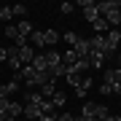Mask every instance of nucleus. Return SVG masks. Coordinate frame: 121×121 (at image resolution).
Masks as SVG:
<instances>
[{
	"label": "nucleus",
	"mask_w": 121,
	"mask_h": 121,
	"mask_svg": "<svg viewBox=\"0 0 121 121\" xmlns=\"http://www.w3.org/2000/svg\"><path fill=\"white\" fill-rule=\"evenodd\" d=\"M11 48H13V54H16V59L22 62V67H24V65H30L32 56H35V51H32V46H30V43H27V46H11Z\"/></svg>",
	"instance_id": "nucleus-1"
},
{
	"label": "nucleus",
	"mask_w": 121,
	"mask_h": 121,
	"mask_svg": "<svg viewBox=\"0 0 121 121\" xmlns=\"http://www.w3.org/2000/svg\"><path fill=\"white\" fill-rule=\"evenodd\" d=\"M118 43H121V32L118 30H108V35H105V56H110L116 51Z\"/></svg>",
	"instance_id": "nucleus-2"
},
{
	"label": "nucleus",
	"mask_w": 121,
	"mask_h": 121,
	"mask_svg": "<svg viewBox=\"0 0 121 121\" xmlns=\"http://www.w3.org/2000/svg\"><path fill=\"white\" fill-rule=\"evenodd\" d=\"M81 11H83V19H86V22H94V19L99 16V11H97V3L94 0H81Z\"/></svg>",
	"instance_id": "nucleus-3"
},
{
	"label": "nucleus",
	"mask_w": 121,
	"mask_h": 121,
	"mask_svg": "<svg viewBox=\"0 0 121 121\" xmlns=\"http://www.w3.org/2000/svg\"><path fill=\"white\" fill-rule=\"evenodd\" d=\"M116 8H121V3H118V0H102V3H97L99 16H105L108 11H116Z\"/></svg>",
	"instance_id": "nucleus-4"
},
{
	"label": "nucleus",
	"mask_w": 121,
	"mask_h": 121,
	"mask_svg": "<svg viewBox=\"0 0 121 121\" xmlns=\"http://www.w3.org/2000/svg\"><path fill=\"white\" fill-rule=\"evenodd\" d=\"M105 59H108V56H105L102 51H91V54H89V67H94V70H99V67L105 65Z\"/></svg>",
	"instance_id": "nucleus-5"
},
{
	"label": "nucleus",
	"mask_w": 121,
	"mask_h": 121,
	"mask_svg": "<svg viewBox=\"0 0 121 121\" xmlns=\"http://www.w3.org/2000/svg\"><path fill=\"white\" fill-rule=\"evenodd\" d=\"M43 59H46V70H51V67H56L62 62V56H59V51H46Z\"/></svg>",
	"instance_id": "nucleus-6"
},
{
	"label": "nucleus",
	"mask_w": 121,
	"mask_h": 121,
	"mask_svg": "<svg viewBox=\"0 0 121 121\" xmlns=\"http://www.w3.org/2000/svg\"><path fill=\"white\" fill-rule=\"evenodd\" d=\"M89 43H91V51H102L105 54V35H91V38H89Z\"/></svg>",
	"instance_id": "nucleus-7"
},
{
	"label": "nucleus",
	"mask_w": 121,
	"mask_h": 121,
	"mask_svg": "<svg viewBox=\"0 0 121 121\" xmlns=\"http://www.w3.org/2000/svg\"><path fill=\"white\" fill-rule=\"evenodd\" d=\"M91 89V78L89 75H83L81 78V83H78V86H75V97H86V91Z\"/></svg>",
	"instance_id": "nucleus-8"
},
{
	"label": "nucleus",
	"mask_w": 121,
	"mask_h": 121,
	"mask_svg": "<svg viewBox=\"0 0 121 121\" xmlns=\"http://www.w3.org/2000/svg\"><path fill=\"white\" fill-rule=\"evenodd\" d=\"M16 30H19V38H30V35L35 32V27H32L30 22H27V19H22V22L16 24Z\"/></svg>",
	"instance_id": "nucleus-9"
},
{
	"label": "nucleus",
	"mask_w": 121,
	"mask_h": 121,
	"mask_svg": "<svg viewBox=\"0 0 121 121\" xmlns=\"http://www.w3.org/2000/svg\"><path fill=\"white\" fill-rule=\"evenodd\" d=\"M22 116H24V118H35V121H38L40 116H43V113H40V108H38V105H24Z\"/></svg>",
	"instance_id": "nucleus-10"
},
{
	"label": "nucleus",
	"mask_w": 121,
	"mask_h": 121,
	"mask_svg": "<svg viewBox=\"0 0 121 121\" xmlns=\"http://www.w3.org/2000/svg\"><path fill=\"white\" fill-rule=\"evenodd\" d=\"M48 73H51V78L56 81V78H65V75L70 73V67L65 65V62H59V65H56V67H51V70H48Z\"/></svg>",
	"instance_id": "nucleus-11"
},
{
	"label": "nucleus",
	"mask_w": 121,
	"mask_h": 121,
	"mask_svg": "<svg viewBox=\"0 0 121 121\" xmlns=\"http://www.w3.org/2000/svg\"><path fill=\"white\" fill-rule=\"evenodd\" d=\"M105 83H121V67H116V70H105Z\"/></svg>",
	"instance_id": "nucleus-12"
},
{
	"label": "nucleus",
	"mask_w": 121,
	"mask_h": 121,
	"mask_svg": "<svg viewBox=\"0 0 121 121\" xmlns=\"http://www.w3.org/2000/svg\"><path fill=\"white\" fill-rule=\"evenodd\" d=\"M54 91H56V81H48V83H43V86H40V97H43V99H51Z\"/></svg>",
	"instance_id": "nucleus-13"
},
{
	"label": "nucleus",
	"mask_w": 121,
	"mask_h": 121,
	"mask_svg": "<svg viewBox=\"0 0 121 121\" xmlns=\"http://www.w3.org/2000/svg\"><path fill=\"white\" fill-rule=\"evenodd\" d=\"M43 43H46V46L59 43V32H56V30H43Z\"/></svg>",
	"instance_id": "nucleus-14"
},
{
	"label": "nucleus",
	"mask_w": 121,
	"mask_h": 121,
	"mask_svg": "<svg viewBox=\"0 0 121 121\" xmlns=\"http://www.w3.org/2000/svg\"><path fill=\"white\" fill-rule=\"evenodd\" d=\"M5 110H8V113H11L13 118H16V116H22L24 105H22V102H13V99H8V105H5Z\"/></svg>",
	"instance_id": "nucleus-15"
},
{
	"label": "nucleus",
	"mask_w": 121,
	"mask_h": 121,
	"mask_svg": "<svg viewBox=\"0 0 121 121\" xmlns=\"http://www.w3.org/2000/svg\"><path fill=\"white\" fill-rule=\"evenodd\" d=\"M24 105H38V108H40V105H43V97L35 94V91H27V94H24Z\"/></svg>",
	"instance_id": "nucleus-16"
},
{
	"label": "nucleus",
	"mask_w": 121,
	"mask_h": 121,
	"mask_svg": "<svg viewBox=\"0 0 121 121\" xmlns=\"http://www.w3.org/2000/svg\"><path fill=\"white\" fill-rule=\"evenodd\" d=\"M105 22H108V24H113V27H116V24H121V8L108 11V13H105Z\"/></svg>",
	"instance_id": "nucleus-17"
},
{
	"label": "nucleus",
	"mask_w": 121,
	"mask_h": 121,
	"mask_svg": "<svg viewBox=\"0 0 121 121\" xmlns=\"http://www.w3.org/2000/svg\"><path fill=\"white\" fill-rule=\"evenodd\" d=\"M94 110H97V102H86V99H83L81 116H86V118H94Z\"/></svg>",
	"instance_id": "nucleus-18"
},
{
	"label": "nucleus",
	"mask_w": 121,
	"mask_h": 121,
	"mask_svg": "<svg viewBox=\"0 0 121 121\" xmlns=\"http://www.w3.org/2000/svg\"><path fill=\"white\" fill-rule=\"evenodd\" d=\"M91 27L97 30V35H102L105 30H108V22H105V16H97L94 22H91Z\"/></svg>",
	"instance_id": "nucleus-19"
},
{
	"label": "nucleus",
	"mask_w": 121,
	"mask_h": 121,
	"mask_svg": "<svg viewBox=\"0 0 121 121\" xmlns=\"http://www.w3.org/2000/svg\"><path fill=\"white\" fill-rule=\"evenodd\" d=\"M13 19V11H11V5H0V22H5L8 24Z\"/></svg>",
	"instance_id": "nucleus-20"
},
{
	"label": "nucleus",
	"mask_w": 121,
	"mask_h": 121,
	"mask_svg": "<svg viewBox=\"0 0 121 121\" xmlns=\"http://www.w3.org/2000/svg\"><path fill=\"white\" fill-rule=\"evenodd\" d=\"M30 65H32L35 70H38V73H40V70H46V59H43V54H35V56H32V62H30Z\"/></svg>",
	"instance_id": "nucleus-21"
},
{
	"label": "nucleus",
	"mask_w": 121,
	"mask_h": 121,
	"mask_svg": "<svg viewBox=\"0 0 121 121\" xmlns=\"http://www.w3.org/2000/svg\"><path fill=\"white\" fill-rule=\"evenodd\" d=\"M11 11H13V16H19V22L27 16V5H22V3H19V5H11Z\"/></svg>",
	"instance_id": "nucleus-22"
},
{
	"label": "nucleus",
	"mask_w": 121,
	"mask_h": 121,
	"mask_svg": "<svg viewBox=\"0 0 121 121\" xmlns=\"http://www.w3.org/2000/svg\"><path fill=\"white\" fill-rule=\"evenodd\" d=\"M51 105H54V108H62V105H65V91H54Z\"/></svg>",
	"instance_id": "nucleus-23"
},
{
	"label": "nucleus",
	"mask_w": 121,
	"mask_h": 121,
	"mask_svg": "<svg viewBox=\"0 0 121 121\" xmlns=\"http://www.w3.org/2000/svg\"><path fill=\"white\" fill-rule=\"evenodd\" d=\"M5 35H8L13 43H16V40H19V30H16V24H5Z\"/></svg>",
	"instance_id": "nucleus-24"
},
{
	"label": "nucleus",
	"mask_w": 121,
	"mask_h": 121,
	"mask_svg": "<svg viewBox=\"0 0 121 121\" xmlns=\"http://www.w3.org/2000/svg\"><path fill=\"white\" fill-rule=\"evenodd\" d=\"M78 40H81V35H78V32H65V43H67L70 48H73Z\"/></svg>",
	"instance_id": "nucleus-25"
},
{
	"label": "nucleus",
	"mask_w": 121,
	"mask_h": 121,
	"mask_svg": "<svg viewBox=\"0 0 121 121\" xmlns=\"http://www.w3.org/2000/svg\"><path fill=\"white\" fill-rule=\"evenodd\" d=\"M65 78H67V83H70V86H73V89H75V86H78V83H81V78H83V75H78V73H67Z\"/></svg>",
	"instance_id": "nucleus-26"
},
{
	"label": "nucleus",
	"mask_w": 121,
	"mask_h": 121,
	"mask_svg": "<svg viewBox=\"0 0 121 121\" xmlns=\"http://www.w3.org/2000/svg\"><path fill=\"white\" fill-rule=\"evenodd\" d=\"M30 40H32L35 46H43V32H38V30H35V32L30 35Z\"/></svg>",
	"instance_id": "nucleus-27"
},
{
	"label": "nucleus",
	"mask_w": 121,
	"mask_h": 121,
	"mask_svg": "<svg viewBox=\"0 0 121 121\" xmlns=\"http://www.w3.org/2000/svg\"><path fill=\"white\" fill-rule=\"evenodd\" d=\"M73 8H75V3H62V5H59V11L65 13V16H67V13H73Z\"/></svg>",
	"instance_id": "nucleus-28"
},
{
	"label": "nucleus",
	"mask_w": 121,
	"mask_h": 121,
	"mask_svg": "<svg viewBox=\"0 0 121 121\" xmlns=\"http://www.w3.org/2000/svg\"><path fill=\"white\" fill-rule=\"evenodd\" d=\"M99 91H102V94H113V86H110V83H105V81H102V86H99Z\"/></svg>",
	"instance_id": "nucleus-29"
},
{
	"label": "nucleus",
	"mask_w": 121,
	"mask_h": 121,
	"mask_svg": "<svg viewBox=\"0 0 121 121\" xmlns=\"http://www.w3.org/2000/svg\"><path fill=\"white\" fill-rule=\"evenodd\" d=\"M3 62H8V48L0 46V65H3Z\"/></svg>",
	"instance_id": "nucleus-30"
},
{
	"label": "nucleus",
	"mask_w": 121,
	"mask_h": 121,
	"mask_svg": "<svg viewBox=\"0 0 121 121\" xmlns=\"http://www.w3.org/2000/svg\"><path fill=\"white\" fill-rule=\"evenodd\" d=\"M75 116H70V113H62V116H56V121H73Z\"/></svg>",
	"instance_id": "nucleus-31"
},
{
	"label": "nucleus",
	"mask_w": 121,
	"mask_h": 121,
	"mask_svg": "<svg viewBox=\"0 0 121 121\" xmlns=\"http://www.w3.org/2000/svg\"><path fill=\"white\" fill-rule=\"evenodd\" d=\"M38 121H56V113H54V116H40Z\"/></svg>",
	"instance_id": "nucleus-32"
},
{
	"label": "nucleus",
	"mask_w": 121,
	"mask_h": 121,
	"mask_svg": "<svg viewBox=\"0 0 121 121\" xmlns=\"http://www.w3.org/2000/svg\"><path fill=\"white\" fill-rule=\"evenodd\" d=\"M113 86V94H121V83H110Z\"/></svg>",
	"instance_id": "nucleus-33"
},
{
	"label": "nucleus",
	"mask_w": 121,
	"mask_h": 121,
	"mask_svg": "<svg viewBox=\"0 0 121 121\" xmlns=\"http://www.w3.org/2000/svg\"><path fill=\"white\" fill-rule=\"evenodd\" d=\"M118 67H121V54H118Z\"/></svg>",
	"instance_id": "nucleus-34"
}]
</instances>
